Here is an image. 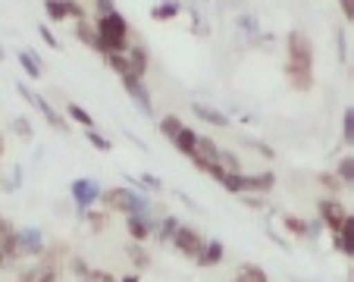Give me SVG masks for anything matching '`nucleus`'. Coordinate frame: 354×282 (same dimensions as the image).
Instances as JSON below:
<instances>
[{"instance_id":"0eeeda50","label":"nucleus","mask_w":354,"mask_h":282,"mask_svg":"<svg viewBox=\"0 0 354 282\" xmlns=\"http://www.w3.org/2000/svg\"><path fill=\"white\" fill-rule=\"evenodd\" d=\"M317 214H320V223L329 229V235H335L342 229V223H345V216H348V210L342 207L335 198H320L317 201Z\"/></svg>"},{"instance_id":"dca6fc26","label":"nucleus","mask_w":354,"mask_h":282,"mask_svg":"<svg viewBox=\"0 0 354 282\" xmlns=\"http://www.w3.org/2000/svg\"><path fill=\"white\" fill-rule=\"evenodd\" d=\"M223 257H226V248H223V242H216V238H214V242L204 245V251H201V257H198L194 263H198V267H207V270H210V267H220Z\"/></svg>"},{"instance_id":"f704fd0d","label":"nucleus","mask_w":354,"mask_h":282,"mask_svg":"<svg viewBox=\"0 0 354 282\" xmlns=\"http://www.w3.org/2000/svg\"><path fill=\"white\" fill-rule=\"evenodd\" d=\"M94 10H97V16H110L116 13V0H94Z\"/></svg>"},{"instance_id":"bb28decb","label":"nucleus","mask_w":354,"mask_h":282,"mask_svg":"<svg viewBox=\"0 0 354 282\" xmlns=\"http://www.w3.org/2000/svg\"><path fill=\"white\" fill-rule=\"evenodd\" d=\"M85 138H88V144H91L94 151H100V154H110V148H113V144H110V141L104 138L97 129H85Z\"/></svg>"},{"instance_id":"9d476101","label":"nucleus","mask_w":354,"mask_h":282,"mask_svg":"<svg viewBox=\"0 0 354 282\" xmlns=\"http://www.w3.org/2000/svg\"><path fill=\"white\" fill-rule=\"evenodd\" d=\"M19 257H44V238L41 229H19Z\"/></svg>"},{"instance_id":"4468645a","label":"nucleus","mask_w":354,"mask_h":282,"mask_svg":"<svg viewBox=\"0 0 354 282\" xmlns=\"http://www.w3.org/2000/svg\"><path fill=\"white\" fill-rule=\"evenodd\" d=\"M35 107L41 110V116H44V120L50 122V126H54L57 132H63V135L69 132V122H66V116H63L60 110H54V107H50V104H47L44 97H41V94H38V97H35Z\"/></svg>"},{"instance_id":"20e7f679","label":"nucleus","mask_w":354,"mask_h":282,"mask_svg":"<svg viewBox=\"0 0 354 282\" xmlns=\"http://www.w3.org/2000/svg\"><path fill=\"white\" fill-rule=\"evenodd\" d=\"M220 185L226 188L229 195H270L276 188V173L263 169V173L245 176V173H226L220 179Z\"/></svg>"},{"instance_id":"09e8293b","label":"nucleus","mask_w":354,"mask_h":282,"mask_svg":"<svg viewBox=\"0 0 354 282\" xmlns=\"http://www.w3.org/2000/svg\"><path fill=\"white\" fill-rule=\"evenodd\" d=\"M63 3H73V0H63Z\"/></svg>"},{"instance_id":"2eb2a0df","label":"nucleus","mask_w":354,"mask_h":282,"mask_svg":"<svg viewBox=\"0 0 354 282\" xmlns=\"http://www.w3.org/2000/svg\"><path fill=\"white\" fill-rule=\"evenodd\" d=\"M198 138L201 135L194 132L192 126H182V132L173 138V148L179 151V154H185V157H194V151H198Z\"/></svg>"},{"instance_id":"412c9836","label":"nucleus","mask_w":354,"mask_h":282,"mask_svg":"<svg viewBox=\"0 0 354 282\" xmlns=\"http://www.w3.org/2000/svg\"><path fill=\"white\" fill-rule=\"evenodd\" d=\"M235 279L239 282H270V276L263 273V267H257V263H241Z\"/></svg>"},{"instance_id":"f3484780","label":"nucleus","mask_w":354,"mask_h":282,"mask_svg":"<svg viewBox=\"0 0 354 282\" xmlns=\"http://www.w3.org/2000/svg\"><path fill=\"white\" fill-rule=\"evenodd\" d=\"M192 110H194V116H198V120L210 122V126H216V129H226L229 126V116L223 113V110L210 107V104H194Z\"/></svg>"},{"instance_id":"423d86ee","label":"nucleus","mask_w":354,"mask_h":282,"mask_svg":"<svg viewBox=\"0 0 354 282\" xmlns=\"http://www.w3.org/2000/svg\"><path fill=\"white\" fill-rule=\"evenodd\" d=\"M69 191H73V201H75V207H79V214H88V210L100 201V195H104L100 182H94V179H75L73 185H69Z\"/></svg>"},{"instance_id":"473e14b6","label":"nucleus","mask_w":354,"mask_h":282,"mask_svg":"<svg viewBox=\"0 0 354 282\" xmlns=\"http://www.w3.org/2000/svg\"><path fill=\"white\" fill-rule=\"evenodd\" d=\"M320 185L326 188V191H333V195H335V191L342 188V182H339V176H335V173H320Z\"/></svg>"},{"instance_id":"8fccbe9b","label":"nucleus","mask_w":354,"mask_h":282,"mask_svg":"<svg viewBox=\"0 0 354 282\" xmlns=\"http://www.w3.org/2000/svg\"><path fill=\"white\" fill-rule=\"evenodd\" d=\"M232 282H239V279H232Z\"/></svg>"},{"instance_id":"f03ea898","label":"nucleus","mask_w":354,"mask_h":282,"mask_svg":"<svg viewBox=\"0 0 354 282\" xmlns=\"http://www.w3.org/2000/svg\"><path fill=\"white\" fill-rule=\"evenodd\" d=\"M97 54L110 57V54H126L129 47V22L122 19V13L116 10V13L110 16H97Z\"/></svg>"},{"instance_id":"58836bf2","label":"nucleus","mask_w":354,"mask_h":282,"mask_svg":"<svg viewBox=\"0 0 354 282\" xmlns=\"http://www.w3.org/2000/svg\"><path fill=\"white\" fill-rule=\"evenodd\" d=\"M38 32H41V38H44V44H50V47H60V41H57V35L50 32V26H41Z\"/></svg>"},{"instance_id":"39448f33","label":"nucleus","mask_w":354,"mask_h":282,"mask_svg":"<svg viewBox=\"0 0 354 282\" xmlns=\"http://www.w3.org/2000/svg\"><path fill=\"white\" fill-rule=\"evenodd\" d=\"M173 245H176V251H179V254L198 261L201 251H204V245H207V238H204V235H201L194 226H185V223H179V229H176V235H173Z\"/></svg>"},{"instance_id":"79ce46f5","label":"nucleus","mask_w":354,"mask_h":282,"mask_svg":"<svg viewBox=\"0 0 354 282\" xmlns=\"http://www.w3.org/2000/svg\"><path fill=\"white\" fill-rule=\"evenodd\" d=\"M248 144H251V148H254V151H261V154L273 157V151H270V148H267V144H261V141H248Z\"/></svg>"},{"instance_id":"ddd939ff","label":"nucleus","mask_w":354,"mask_h":282,"mask_svg":"<svg viewBox=\"0 0 354 282\" xmlns=\"http://www.w3.org/2000/svg\"><path fill=\"white\" fill-rule=\"evenodd\" d=\"M126 60H129V75L135 79H145L147 75V50L141 44H132L126 50Z\"/></svg>"},{"instance_id":"a211bd4d","label":"nucleus","mask_w":354,"mask_h":282,"mask_svg":"<svg viewBox=\"0 0 354 282\" xmlns=\"http://www.w3.org/2000/svg\"><path fill=\"white\" fill-rule=\"evenodd\" d=\"M73 35H75V41H82V44H85V47H91V50H97V26H94V22H88V19L75 22Z\"/></svg>"},{"instance_id":"a19ab883","label":"nucleus","mask_w":354,"mask_h":282,"mask_svg":"<svg viewBox=\"0 0 354 282\" xmlns=\"http://www.w3.org/2000/svg\"><path fill=\"white\" fill-rule=\"evenodd\" d=\"M241 28H248V32L254 35L257 32V19H251V16H241Z\"/></svg>"},{"instance_id":"7c9ffc66","label":"nucleus","mask_w":354,"mask_h":282,"mask_svg":"<svg viewBox=\"0 0 354 282\" xmlns=\"http://www.w3.org/2000/svg\"><path fill=\"white\" fill-rule=\"evenodd\" d=\"M220 163H223V169H226V173H241V160H239V154H232V151H223Z\"/></svg>"},{"instance_id":"4be33fe9","label":"nucleus","mask_w":354,"mask_h":282,"mask_svg":"<svg viewBox=\"0 0 354 282\" xmlns=\"http://www.w3.org/2000/svg\"><path fill=\"white\" fill-rule=\"evenodd\" d=\"M176 229H179V220H176V216H163V220L157 223V229H154L157 242H173Z\"/></svg>"},{"instance_id":"c756f323","label":"nucleus","mask_w":354,"mask_h":282,"mask_svg":"<svg viewBox=\"0 0 354 282\" xmlns=\"http://www.w3.org/2000/svg\"><path fill=\"white\" fill-rule=\"evenodd\" d=\"M129 261H132V263H135V267H138V270H145L147 263H151V257H147V251L141 248L138 242H135L132 248H129Z\"/></svg>"},{"instance_id":"e433bc0d","label":"nucleus","mask_w":354,"mask_h":282,"mask_svg":"<svg viewBox=\"0 0 354 282\" xmlns=\"http://www.w3.org/2000/svg\"><path fill=\"white\" fill-rule=\"evenodd\" d=\"M13 129L22 135V138H32V122L22 120V116H19V120H13Z\"/></svg>"},{"instance_id":"7ed1b4c3","label":"nucleus","mask_w":354,"mask_h":282,"mask_svg":"<svg viewBox=\"0 0 354 282\" xmlns=\"http://www.w3.org/2000/svg\"><path fill=\"white\" fill-rule=\"evenodd\" d=\"M107 214H122V216H151V204H147L145 195H138L135 188H126V185H113V188H104L100 195Z\"/></svg>"},{"instance_id":"f257e3e1","label":"nucleus","mask_w":354,"mask_h":282,"mask_svg":"<svg viewBox=\"0 0 354 282\" xmlns=\"http://www.w3.org/2000/svg\"><path fill=\"white\" fill-rule=\"evenodd\" d=\"M286 79L295 91L314 88V41L304 32H288L286 38Z\"/></svg>"},{"instance_id":"c9c22d12","label":"nucleus","mask_w":354,"mask_h":282,"mask_svg":"<svg viewBox=\"0 0 354 282\" xmlns=\"http://www.w3.org/2000/svg\"><path fill=\"white\" fill-rule=\"evenodd\" d=\"M69 267H73V273L79 276V279H85V276L91 273V267H88V263L82 261V257H73V263H69Z\"/></svg>"},{"instance_id":"2f4dec72","label":"nucleus","mask_w":354,"mask_h":282,"mask_svg":"<svg viewBox=\"0 0 354 282\" xmlns=\"http://www.w3.org/2000/svg\"><path fill=\"white\" fill-rule=\"evenodd\" d=\"M82 282H120V279H116L113 273H107V270H91Z\"/></svg>"},{"instance_id":"5701e85b","label":"nucleus","mask_w":354,"mask_h":282,"mask_svg":"<svg viewBox=\"0 0 354 282\" xmlns=\"http://www.w3.org/2000/svg\"><path fill=\"white\" fill-rule=\"evenodd\" d=\"M182 126H185V122H182L176 113H169V116H163V120H160V135H163L167 141H173L176 135L182 132Z\"/></svg>"},{"instance_id":"393cba45","label":"nucleus","mask_w":354,"mask_h":282,"mask_svg":"<svg viewBox=\"0 0 354 282\" xmlns=\"http://www.w3.org/2000/svg\"><path fill=\"white\" fill-rule=\"evenodd\" d=\"M335 176H339L342 185H354V154L342 157L339 167H335Z\"/></svg>"},{"instance_id":"c03bdc74","label":"nucleus","mask_w":354,"mask_h":282,"mask_svg":"<svg viewBox=\"0 0 354 282\" xmlns=\"http://www.w3.org/2000/svg\"><path fill=\"white\" fill-rule=\"evenodd\" d=\"M3 229H7V220H3V216H0V232H3Z\"/></svg>"},{"instance_id":"6e6552de","label":"nucleus","mask_w":354,"mask_h":282,"mask_svg":"<svg viewBox=\"0 0 354 282\" xmlns=\"http://www.w3.org/2000/svg\"><path fill=\"white\" fill-rule=\"evenodd\" d=\"M44 13L54 26H60V22H66V19H75V22L85 19V10H82L75 0L73 3H63V0H44Z\"/></svg>"},{"instance_id":"c85d7f7f","label":"nucleus","mask_w":354,"mask_h":282,"mask_svg":"<svg viewBox=\"0 0 354 282\" xmlns=\"http://www.w3.org/2000/svg\"><path fill=\"white\" fill-rule=\"evenodd\" d=\"M107 66L113 69L120 79H126V75H129V60H126V54H110V57H107Z\"/></svg>"},{"instance_id":"49530a36","label":"nucleus","mask_w":354,"mask_h":282,"mask_svg":"<svg viewBox=\"0 0 354 282\" xmlns=\"http://www.w3.org/2000/svg\"><path fill=\"white\" fill-rule=\"evenodd\" d=\"M351 282H354V267H351Z\"/></svg>"},{"instance_id":"cd10ccee","label":"nucleus","mask_w":354,"mask_h":282,"mask_svg":"<svg viewBox=\"0 0 354 282\" xmlns=\"http://www.w3.org/2000/svg\"><path fill=\"white\" fill-rule=\"evenodd\" d=\"M342 141L354 144V107H345V113H342Z\"/></svg>"},{"instance_id":"37998d69","label":"nucleus","mask_w":354,"mask_h":282,"mask_svg":"<svg viewBox=\"0 0 354 282\" xmlns=\"http://www.w3.org/2000/svg\"><path fill=\"white\" fill-rule=\"evenodd\" d=\"M120 282H138V273H132V276H122Z\"/></svg>"},{"instance_id":"f8f14e48","label":"nucleus","mask_w":354,"mask_h":282,"mask_svg":"<svg viewBox=\"0 0 354 282\" xmlns=\"http://www.w3.org/2000/svg\"><path fill=\"white\" fill-rule=\"evenodd\" d=\"M333 245L348 257V261H354V214H348V216H345L342 229L333 235Z\"/></svg>"},{"instance_id":"a878e982","label":"nucleus","mask_w":354,"mask_h":282,"mask_svg":"<svg viewBox=\"0 0 354 282\" xmlns=\"http://www.w3.org/2000/svg\"><path fill=\"white\" fill-rule=\"evenodd\" d=\"M282 226H286L292 235H310V223H308V220H301V216L286 214V216H282Z\"/></svg>"},{"instance_id":"6ab92c4d","label":"nucleus","mask_w":354,"mask_h":282,"mask_svg":"<svg viewBox=\"0 0 354 282\" xmlns=\"http://www.w3.org/2000/svg\"><path fill=\"white\" fill-rule=\"evenodd\" d=\"M19 66L26 69V75H28L32 82H38L41 75H44V66H41L38 54H32V50H22V54H19Z\"/></svg>"},{"instance_id":"aec40b11","label":"nucleus","mask_w":354,"mask_h":282,"mask_svg":"<svg viewBox=\"0 0 354 282\" xmlns=\"http://www.w3.org/2000/svg\"><path fill=\"white\" fill-rule=\"evenodd\" d=\"M179 13H182V3H179V0H167V3H160V7L151 10L154 22H169V19H176Z\"/></svg>"},{"instance_id":"72a5a7b5","label":"nucleus","mask_w":354,"mask_h":282,"mask_svg":"<svg viewBox=\"0 0 354 282\" xmlns=\"http://www.w3.org/2000/svg\"><path fill=\"white\" fill-rule=\"evenodd\" d=\"M88 223H91V229H94V232H104V229H107V216H104V214H94V210H88Z\"/></svg>"},{"instance_id":"9b49d317","label":"nucleus","mask_w":354,"mask_h":282,"mask_svg":"<svg viewBox=\"0 0 354 282\" xmlns=\"http://www.w3.org/2000/svg\"><path fill=\"white\" fill-rule=\"evenodd\" d=\"M154 229H157V223L151 220V216H138V214L126 216V232L132 235V242H138V245H145L147 238L154 235Z\"/></svg>"},{"instance_id":"1a4fd4ad","label":"nucleus","mask_w":354,"mask_h":282,"mask_svg":"<svg viewBox=\"0 0 354 282\" xmlns=\"http://www.w3.org/2000/svg\"><path fill=\"white\" fill-rule=\"evenodd\" d=\"M122 91L132 97L135 104H138V110L145 116H151L154 113V101H151V91H147V85H145V79H135V75H126L122 79Z\"/></svg>"},{"instance_id":"4c0bfd02","label":"nucleus","mask_w":354,"mask_h":282,"mask_svg":"<svg viewBox=\"0 0 354 282\" xmlns=\"http://www.w3.org/2000/svg\"><path fill=\"white\" fill-rule=\"evenodd\" d=\"M141 185H145V188H151V191H160V188H163V182L157 179V176L145 173V176H141Z\"/></svg>"},{"instance_id":"a18cd8bd","label":"nucleus","mask_w":354,"mask_h":282,"mask_svg":"<svg viewBox=\"0 0 354 282\" xmlns=\"http://www.w3.org/2000/svg\"><path fill=\"white\" fill-rule=\"evenodd\" d=\"M0 154H3V138H0Z\"/></svg>"},{"instance_id":"b1692460","label":"nucleus","mask_w":354,"mask_h":282,"mask_svg":"<svg viewBox=\"0 0 354 282\" xmlns=\"http://www.w3.org/2000/svg\"><path fill=\"white\" fill-rule=\"evenodd\" d=\"M66 116H69L73 122H79L82 129H94V116L88 113L85 107H79V104H69V107H66Z\"/></svg>"},{"instance_id":"ea45409f","label":"nucleus","mask_w":354,"mask_h":282,"mask_svg":"<svg viewBox=\"0 0 354 282\" xmlns=\"http://www.w3.org/2000/svg\"><path fill=\"white\" fill-rule=\"evenodd\" d=\"M339 7H342V13H345V19L354 26V0H339Z\"/></svg>"},{"instance_id":"de8ad7c7","label":"nucleus","mask_w":354,"mask_h":282,"mask_svg":"<svg viewBox=\"0 0 354 282\" xmlns=\"http://www.w3.org/2000/svg\"><path fill=\"white\" fill-rule=\"evenodd\" d=\"M0 60H3V50H0Z\"/></svg>"}]
</instances>
